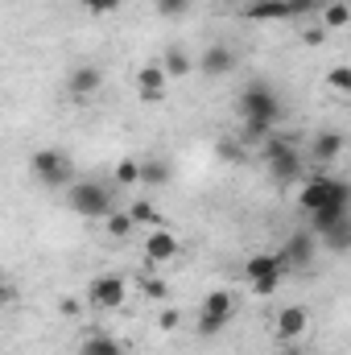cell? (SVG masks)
Returning <instances> with one entry per match:
<instances>
[{"label": "cell", "mask_w": 351, "mask_h": 355, "mask_svg": "<svg viewBox=\"0 0 351 355\" xmlns=\"http://www.w3.org/2000/svg\"><path fill=\"white\" fill-rule=\"evenodd\" d=\"M67 207L83 219H108L116 211V190L99 178H75L67 186Z\"/></svg>", "instance_id": "obj_1"}, {"label": "cell", "mask_w": 351, "mask_h": 355, "mask_svg": "<svg viewBox=\"0 0 351 355\" xmlns=\"http://www.w3.org/2000/svg\"><path fill=\"white\" fill-rule=\"evenodd\" d=\"M298 207L306 211V215H314V211H323V207H335V211H351V186L343 178H306L302 182V190H298Z\"/></svg>", "instance_id": "obj_2"}, {"label": "cell", "mask_w": 351, "mask_h": 355, "mask_svg": "<svg viewBox=\"0 0 351 355\" xmlns=\"http://www.w3.org/2000/svg\"><path fill=\"white\" fill-rule=\"evenodd\" d=\"M240 116L244 120H264V124H281L285 120V103L273 83L264 79H248L244 91H240Z\"/></svg>", "instance_id": "obj_3"}, {"label": "cell", "mask_w": 351, "mask_h": 355, "mask_svg": "<svg viewBox=\"0 0 351 355\" xmlns=\"http://www.w3.org/2000/svg\"><path fill=\"white\" fill-rule=\"evenodd\" d=\"M289 272H293V268H289V261H285L281 252H252V257L244 261V277L252 281V293H257V297H273Z\"/></svg>", "instance_id": "obj_4"}, {"label": "cell", "mask_w": 351, "mask_h": 355, "mask_svg": "<svg viewBox=\"0 0 351 355\" xmlns=\"http://www.w3.org/2000/svg\"><path fill=\"white\" fill-rule=\"evenodd\" d=\"M29 174L37 178V186H46V190H67L75 182V166H71V157L62 149H37L29 157Z\"/></svg>", "instance_id": "obj_5"}, {"label": "cell", "mask_w": 351, "mask_h": 355, "mask_svg": "<svg viewBox=\"0 0 351 355\" xmlns=\"http://www.w3.org/2000/svg\"><path fill=\"white\" fill-rule=\"evenodd\" d=\"M232 318H236V297H232L228 289H211V293L203 297V306H198L194 331H198L203 339H211V335H219Z\"/></svg>", "instance_id": "obj_6"}, {"label": "cell", "mask_w": 351, "mask_h": 355, "mask_svg": "<svg viewBox=\"0 0 351 355\" xmlns=\"http://www.w3.org/2000/svg\"><path fill=\"white\" fill-rule=\"evenodd\" d=\"M87 302L95 310H120L128 302V277L124 272H99L87 289Z\"/></svg>", "instance_id": "obj_7"}, {"label": "cell", "mask_w": 351, "mask_h": 355, "mask_svg": "<svg viewBox=\"0 0 351 355\" xmlns=\"http://www.w3.org/2000/svg\"><path fill=\"white\" fill-rule=\"evenodd\" d=\"M178 252H182V240L170 227H149V236H145V261L149 265H170V261H178Z\"/></svg>", "instance_id": "obj_8"}, {"label": "cell", "mask_w": 351, "mask_h": 355, "mask_svg": "<svg viewBox=\"0 0 351 355\" xmlns=\"http://www.w3.org/2000/svg\"><path fill=\"white\" fill-rule=\"evenodd\" d=\"M194 67H198L207 79H228V75L236 71V50H232V46H223V42H211Z\"/></svg>", "instance_id": "obj_9"}, {"label": "cell", "mask_w": 351, "mask_h": 355, "mask_svg": "<svg viewBox=\"0 0 351 355\" xmlns=\"http://www.w3.org/2000/svg\"><path fill=\"white\" fill-rule=\"evenodd\" d=\"M264 166H268V174L277 178L281 186H289V182H302V153L289 145V149H281V153H273V157H264Z\"/></svg>", "instance_id": "obj_10"}, {"label": "cell", "mask_w": 351, "mask_h": 355, "mask_svg": "<svg viewBox=\"0 0 351 355\" xmlns=\"http://www.w3.org/2000/svg\"><path fill=\"white\" fill-rule=\"evenodd\" d=\"M314 252H318V236H310V232H293L285 240V248H281V257L289 261V268H306L314 261Z\"/></svg>", "instance_id": "obj_11"}, {"label": "cell", "mask_w": 351, "mask_h": 355, "mask_svg": "<svg viewBox=\"0 0 351 355\" xmlns=\"http://www.w3.org/2000/svg\"><path fill=\"white\" fill-rule=\"evenodd\" d=\"M306 327H310L306 306H285V310H277V339H281V343L302 339V335H306Z\"/></svg>", "instance_id": "obj_12"}, {"label": "cell", "mask_w": 351, "mask_h": 355, "mask_svg": "<svg viewBox=\"0 0 351 355\" xmlns=\"http://www.w3.org/2000/svg\"><path fill=\"white\" fill-rule=\"evenodd\" d=\"M170 87V79H166V71H162V62H145L141 71H137V95L145 99V103H153V99H162Z\"/></svg>", "instance_id": "obj_13"}, {"label": "cell", "mask_w": 351, "mask_h": 355, "mask_svg": "<svg viewBox=\"0 0 351 355\" xmlns=\"http://www.w3.org/2000/svg\"><path fill=\"white\" fill-rule=\"evenodd\" d=\"M103 87V71L99 67H75L71 75H67V91L75 95V99H87L95 91Z\"/></svg>", "instance_id": "obj_14"}, {"label": "cell", "mask_w": 351, "mask_h": 355, "mask_svg": "<svg viewBox=\"0 0 351 355\" xmlns=\"http://www.w3.org/2000/svg\"><path fill=\"white\" fill-rule=\"evenodd\" d=\"M343 149H348V137H343V132H318V137H314V145H310V153H314V162H318V166H327V162L343 157Z\"/></svg>", "instance_id": "obj_15"}, {"label": "cell", "mask_w": 351, "mask_h": 355, "mask_svg": "<svg viewBox=\"0 0 351 355\" xmlns=\"http://www.w3.org/2000/svg\"><path fill=\"white\" fill-rule=\"evenodd\" d=\"M162 71H166V79H186V75L194 71L190 50H186V46H170V50H166V58H162Z\"/></svg>", "instance_id": "obj_16"}, {"label": "cell", "mask_w": 351, "mask_h": 355, "mask_svg": "<svg viewBox=\"0 0 351 355\" xmlns=\"http://www.w3.org/2000/svg\"><path fill=\"white\" fill-rule=\"evenodd\" d=\"M314 17H323V29H348L351 4H348V0H323Z\"/></svg>", "instance_id": "obj_17"}, {"label": "cell", "mask_w": 351, "mask_h": 355, "mask_svg": "<svg viewBox=\"0 0 351 355\" xmlns=\"http://www.w3.org/2000/svg\"><path fill=\"white\" fill-rule=\"evenodd\" d=\"M244 17L248 21H289L285 0H248L244 4Z\"/></svg>", "instance_id": "obj_18"}, {"label": "cell", "mask_w": 351, "mask_h": 355, "mask_svg": "<svg viewBox=\"0 0 351 355\" xmlns=\"http://www.w3.org/2000/svg\"><path fill=\"white\" fill-rule=\"evenodd\" d=\"M128 211V219L137 223V227H162V211L153 207V198H137L132 207H124Z\"/></svg>", "instance_id": "obj_19"}, {"label": "cell", "mask_w": 351, "mask_h": 355, "mask_svg": "<svg viewBox=\"0 0 351 355\" xmlns=\"http://www.w3.org/2000/svg\"><path fill=\"white\" fill-rule=\"evenodd\" d=\"M318 244H327L331 252H348V244H351V215H348V219H339L335 227H327V232L318 236Z\"/></svg>", "instance_id": "obj_20"}, {"label": "cell", "mask_w": 351, "mask_h": 355, "mask_svg": "<svg viewBox=\"0 0 351 355\" xmlns=\"http://www.w3.org/2000/svg\"><path fill=\"white\" fill-rule=\"evenodd\" d=\"M79 355H124V343L112 339V335H87Z\"/></svg>", "instance_id": "obj_21"}, {"label": "cell", "mask_w": 351, "mask_h": 355, "mask_svg": "<svg viewBox=\"0 0 351 355\" xmlns=\"http://www.w3.org/2000/svg\"><path fill=\"white\" fill-rule=\"evenodd\" d=\"M141 182H145V186H166V182H170V166H166L162 157H145V162H141Z\"/></svg>", "instance_id": "obj_22"}, {"label": "cell", "mask_w": 351, "mask_h": 355, "mask_svg": "<svg viewBox=\"0 0 351 355\" xmlns=\"http://www.w3.org/2000/svg\"><path fill=\"white\" fill-rule=\"evenodd\" d=\"M137 289H141L149 302H166V293H170V285H166L162 277H153V272H141V277H137Z\"/></svg>", "instance_id": "obj_23"}, {"label": "cell", "mask_w": 351, "mask_h": 355, "mask_svg": "<svg viewBox=\"0 0 351 355\" xmlns=\"http://www.w3.org/2000/svg\"><path fill=\"white\" fill-rule=\"evenodd\" d=\"M103 227H108V236H112V240H124V236H132V227H137V223L128 219V211H112V215L103 219Z\"/></svg>", "instance_id": "obj_24"}, {"label": "cell", "mask_w": 351, "mask_h": 355, "mask_svg": "<svg viewBox=\"0 0 351 355\" xmlns=\"http://www.w3.org/2000/svg\"><path fill=\"white\" fill-rule=\"evenodd\" d=\"M112 182H116V186H137V182H141V162L124 157V162L112 170Z\"/></svg>", "instance_id": "obj_25"}, {"label": "cell", "mask_w": 351, "mask_h": 355, "mask_svg": "<svg viewBox=\"0 0 351 355\" xmlns=\"http://www.w3.org/2000/svg\"><path fill=\"white\" fill-rule=\"evenodd\" d=\"M219 157H223L228 166H240V162L248 157V149H244V141H236V137H223V141H219Z\"/></svg>", "instance_id": "obj_26"}, {"label": "cell", "mask_w": 351, "mask_h": 355, "mask_svg": "<svg viewBox=\"0 0 351 355\" xmlns=\"http://www.w3.org/2000/svg\"><path fill=\"white\" fill-rule=\"evenodd\" d=\"M273 132H277V124H264V120H244V141H248V145H264Z\"/></svg>", "instance_id": "obj_27"}, {"label": "cell", "mask_w": 351, "mask_h": 355, "mask_svg": "<svg viewBox=\"0 0 351 355\" xmlns=\"http://www.w3.org/2000/svg\"><path fill=\"white\" fill-rule=\"evenodd\" d=\"M327 87L339 91V95H351V67H331L327 71Z\"/></svg>", "instance_id": "obj_28"}, {"label": "cell", "mask_w": 351, "mask_h": 355, "mask_svg": "<svg viewBox=\"0 0 351 355\" xmlns=\"http://www.w3.org/2000/svg\"><path fill=\"white\" fill-rule=\"evenodd\" d=\"M318 4H323V0H285V12H289V21H293V17H314Z\"/></svg>", "instance_id": "obj_29"}, {"label": "cell", "mask_w": 351, "mask_h": 355, "mask_svg": "<svg viewBox=\"0 0 351 355\" xmlns=\"http://www.w3.org/2000/svg\"><path fill=\"white\" fill-rule=\"evenodd\" d=\"M12 302H21V289H17V281H12V277H4V272H0V310H8Z\"/></svg>", "instance_id": "obj_30"}, {"label": "cell", "mask_w": 351, "mask_h": 355, "mask_svg": "<svg viewBox=\"0 0 351 355\" xmlns=\"http://www.w3.org/2000/svg\"><path fill=\"white\" fill-rule=\"evenodd\" d=\"M190 8V0H157V12L162 17H182Z\"/></svg>", "instance_id": "obj_31"}, {"label": "cell", "mask_w": 351, "mask_h": 355, "mask_svg": "<svg viewBox=\"0 0 351 355\" xmlns=\"http://www.w3.org/2000/svg\"><path fill=\"white\" fill-rule=\"evenodd\" d=\"M83 4H87V12H95V17H103V12L120 8V0H83Z\"/></svg>", "instance_id": "obj_32"}, {"label": "cell", "mask_w": 351, "mask_h": 355, "mask_svg": "<svg viewBox=\"0 0 351 355\" xmlns=\"http://www.w3.org/2000/svg\"><path fill=\"white\" fill-rule=\"evenodd\" d=\"M157 322H162V331H178V327H182V314H178V310H162Z\"/></svg>", "instance_id": "obj_33"}, {"label": "cell", "mask_w": 351, "mask_h": 355, "mask_svg": "<svg viewBox=\"0 0 351 355\" xmlns=\"http://www.w3.org/2000/svg\"><path fill=\"white\" fill-rule=\"evenodd\" d=\"M58 310H62V318H79V310H83V306H79V297H62V306H58Z\"/></svg>", "instance_id": "obj_34"}, {"label": "cell", "mask_w": 351, "mask_h": 355, "mask_svg": "<svg viewBox=\"0 0 351 355\" xmlns=\"http://www.w3.org/2000/svg\"><path fill=\"white\" fill-rule=\"evenodd\" d=\"M124 355H128V352H124Z\"/></svg>", "instance_id": "obj_35"}]
</instances>
